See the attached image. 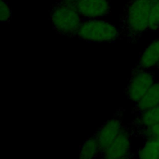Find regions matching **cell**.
<instances>
[{
	"label": "cell",
	"mask_w": 159,
	"mask_h": 159,
	"mask_svg": "<svg viewBox=\"0 0 159 159\" xmlns=\"http://www.w3.org/2000/svg\"><path fill=\"white\" fill-rule=\"evenodd\" d=\"M153 0H129L120 16L119 38L129 43L138 41L148 30L150 11Z\"/></svg>",
	"instance_id": "obj_1"
},
{
	"label": "cell",
	"mask_w": 159,
	"mask_h": 159,
	"mask_svg": "<svg viewBox=\"0 0 159 159\" xmlns=\"http://www.w3.org/2000/svg\"><path fill=\"white\" fill-rule=\"evenodd\" d=\"M53 29L59 35L76 37L84 20L78 13L74 2L57 0L50 10Z\"/></svg>",
	"instance_id": "obj_2"
},
{
	"label": "cell",
	"mask_w": 159,
	"mask_h": 159,
	"mask_svg": "<svg viewBox=\"0 0 159 159\" xmlns=\"http://www.w3.org/2000/svg\"><path fill=\"white\" fill-rule=\"evenodd\" d=\"M76 37L89 42H114L119 38V30L112 23L98 19H84Z\"/></svg>",
	"instance_id": "obj_3"
},
{
	"label": "cell",
	"mask_w": 159,
	"mask_h": 159,
	"mask_svg": "<svg viewBox=\"0 0 159 159\" xmlns=\"http://www.w3.org/2000/svg\"><path fill=\"white\" fill-rule=\"evenodd\" d=\"M155 81L154 75L148 70L132 69L125 92L129 99L137 102L143 98Z\"/></svg>",
	"instance_id": "obj_4"
},
{
	"label": "cell",
	"mask_w": 159,
	"mask_h": 159,
	"mask_svg": "<svg viewBox=\"0 0 159 159\" xmlns=\"http://www.w3.org/2000/svg\"><path fill=\"white\" fill-rule=\"evenodd\" d=\"M132 134L127 125H123L120 132L111 143L103 151L99 158L120 159L133 158L131 152L130 137Z\"/></svg>",
	"instance_id": "obj_5"
},
{
	"label": "cell",
	"mask_w": 159,
	"mask_h": 159,
	"mask_svg": "<svg viewBox=\"0 0 159 159\" xmlns=\"http://www.w3.org/2000/svg\"><path fill=\"white\" fill-rule=\"evenodd\" d=\"M124 111L122 108L117 110L110 119L96 130L101 154L111 144L120 132L124 125L122 123Z\"/></svg>",
	"instance_id": "obj_6"
},
{
	"label": "cell",
	"mask_w": 159,
	"mask_h": 159,
	"mask_svg": "<svg viewBox=\"0 0 159 159\" xmlns=\"http://www.w3.org/2000/svg\"><path fill=\"white\" fill-rule=\"evenodd\" d=\"M74 3L83 19L101 18L111 13L109 0H75Z\"/></svg>",
	"instance_id": "obj_7"
},
{
	"label": "cell",
	"mask_w": 159,
	"mask_h": 159,
	"mask_svg": "<svg viewBox=\"0 0 159 159\" xmlns=\"http://www.w3.org/2000/svg\"><path fill=\"white\" fill-rule=\"evenodd\" d=\"M159 124V106L144 110L136 115V118L127 124L132 135L134 133Z\"/></svg>",
	"instance_id": "obj_8"
},
{
	"label": "cell",
	"mask_w": 159,
	"mask_h": 159,
	"mask_svg": "<svg viewBox=\"0 0 159 159\" xmlns=\"http://www.w3.org/2000/svg\"><path fill=\"white\" fill-rule=\"evenodd\" d=\"M159 62V37L152 41L142 52L139 61L133 69L149 70Z\"/></svg>",
	"instance_id": "obj_9"
},
{
	"label": "cell",
	"mask_w": 159,
	"mask_h": 159,
	"mask_svg": "<svg viewBox=\"0 0 159 159\" xmlns=\"http://www.w3.org/2000/svg\"><path fill=\"white\" fill-rule=\"evenodd\" d=\"M159 106V81H155L146 94L139 101L132 110L135 115L148 108Z\"/></svg>",
	"instance_id": "obj_10"
},
{
	"label": "cell",
	"mask_w": 159,
	"mask_h": 159,
	"mask_svg": "<svg viewBox=\"0 0 159 159\" xmlns=\"http://www.w3.org/2000/svg\"><path fill=\"white\" fill-rule=\"evenodd\" d=\"M99 144L96 132L89 136L81 147L80 158L84 159L99 158Z\"/></svg>",
	"instance_id": "obj_11"
},
{
	"label": "cell",
	"mask_w": 159,
	"mask_h": 159,
	"mask_svg": "<svg viewBox=\"0 0 159 159\" xmlns=\"http://www.w3.org/2000/svg\"><path fill=\"white\" fill-rule=\"evenodd\" d=\"M133 158L159 159V140L155 139H145V143L134 154Z\"/></svg>",
	"instance_id": "obj_12"
},
{
	"label": "cell",
	"mask_w": 159,
	"mask_h": 159,
	"mask_svg": "<svg viewBox=\"0 0 159 159\" xmlns=\"http://www.w3.org/2000/svg\"><path fill=\"white\" fill-rule=\"evenodd\" d=\"M148 30H159V0L152 1L149 15Z\"/></svg>",
	"instance_id": "obj_13"
},
{
	"label": "cell",
	"mask_w": 159,
	"mask_h": 159,
	"mask_svg": "<svg viewBox=\"0 0 159 159\" xmlns=\"http://www.w3.org/2000/svg\"><path fill=\"white\" fill-rule=\"evenodd\" d=\"M134 135L136 137H143L145 139H155L159 140V124L138 131Z\"/></svg>",
	"instance_id": "obj_14"
},
{
	"label": "cell",
	"mask_w": 159,
	"mask_h": 159,
	"mask_svg": "<svg viewBox=\"0 0 159 159\" xmlns=\"http://www.w3.org/2000/svg\"><path fill=\"white\" fill-rule=\"evenodd\" d=\"M12 16V11L4 0H1L0 2V20L2 23L9 22Z\"/></svg>",
	"instance_id": "obj_15"
},
{
	"label": "cell",
	"mask_w": 159,
	"mask_h": 159,
	"mask_svg": "<svg viewBox=\"0 0 159 159\" xmlns=\"http://www.w3.org/2000/svg\"><path fill=\"white\" fill-rule=\"evenodd\" d=\"M59 1H69V2H74L75 0H59Z\"/></svg>",
	"instance_id": "obj_16"
},
{
	"label": "cell",
	"mask_w": 159,
	"mask_h": 159,
	"mask_svg": "<svg viewBox=\"0 0 159 159\" xmlns=\"http://www.w3.org/2000/svg\"><path fill=\"white\" fill-rule=\"evenodd\" d=\"M157 68H158V70H159V62H158V65H157Z\"/></svg>",
	"instance_id": "obj_17"
}]
</instances>
